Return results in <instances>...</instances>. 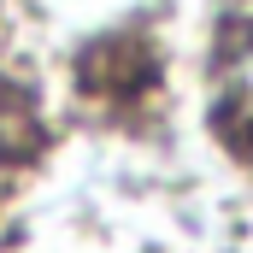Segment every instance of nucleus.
<instances>
[{
	"mask_svg": "<svg viewBox=\"0 0 253 253\" xmlns=\"http://www.w3.org/2000/svg\"><path fill=\"white\" fill-rule=\"evenodd\" d=\"M224 112H230L236 124L253 129V42L230 59V71H224Z\"/></svg>",
	"mask_w": 253,
	"mask_h": 253,
	"instance_id": "1",
	"label": "nucleus"
},
{
	"mask_svg": "<svg viewBox=\"0 0 253 253\" xmlns=\"http://www.w3.org/2000/svg\"><path fill=\"white\" fill-rule=\"evenodd\" d=\"M0 171H6V118H0Z\"/></svg>",
	"mask_w": 253,
	"mask_h": 253,
	"instance_id": "2",
	"label": "nucleus"
}]
</instances>
